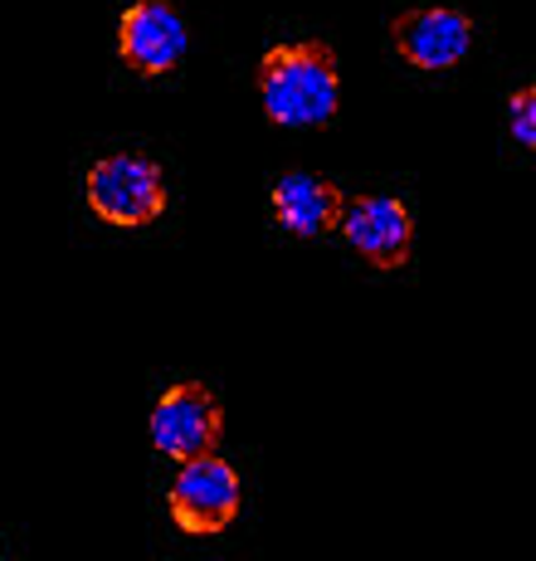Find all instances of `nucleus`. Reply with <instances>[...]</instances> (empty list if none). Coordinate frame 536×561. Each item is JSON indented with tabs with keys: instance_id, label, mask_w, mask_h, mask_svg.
I'll use <instances>...</instances> for the list:
<instances>
[{
	"instance_id": "20e7f679",
	"label": "nucleus",
	"mask_w": 536,
	"mask_h": 561,
	"mask_svg": "<svg viewBox=\"0 0 536 561\" xmlns=\"http://www.w3.org/2000/svg\"><path fill=\"white\" fill-rule=\"evenodd\" d=\"M220 430H224V410L200 381H176L152 405V445L156 455L176 463L190 455H210L220 445Z\"/></svg>"
},
{
	"instance_id": "f257e3e1",
	"label": "nucleus",
	"mask_w": 536,
	"mask_h": 561,
	"mask_svg": "<svg viewBox=\"0 0 536 561\" xmlns=\"http://www.w3.org/2000/svg\"><path fill=\"white\" fill-rule=\"evenodd\" d=\"M259 103L273 127H327L341 107V69L337 54L322 39L273 45L259 59Z\"/></svg>"
},
{
	"instance_id": "39448f33",
	"label": "nucleus",
	"mask_w": 536,
	"mask_h": 561,
	"mask_svg": "<svg viewBox=\"0 0 536 561\" xmlns=\"http://www.w3.org/2000/svg\"><path fill=\"white\" fill-rule=\"evenodd\" d=\"M391 45L410 69H454L474 49V15L454 5H420L391 20Z\"/></svg>"
},
{
	"instance_id": "f03ea898",
	"label": "nucleus",
	"mask_w": 536,
	"mask_h": 561,
	"mask_svg": "<svg viewBox=\"0 0 536 561\" xmlns=\"http://www.w3.org/2000/svg\"><path fill=\"white\" fill-rule=\"evenodd\" d=\"M83 191H89L93 215L107 225H123V230L152 225L166 210V176L142 152H113V157L93 161Z\"/></svg>"
},
{
	"instance_id": "0eeeda50",
	"label": "nucleus",
	"mask_w": 536,
	"mask_h": 561,
	"mask_svg": "<svg viewBox=\"0 0 536 561\" xmlns=\"http://www.w3.org/2000/svg\"><path fill=\"white\" fill-rule=\"evenodd\" d=\"M186 20L166 5V0H132L117 20V54L132 73L142 79H161L186 59Z\"/></svg>"
},
{
	"instance_id": "6e6552de",
	"label": "nucleus",
	"mask_w": 536,
	"mask_h": 561,
	"mask_svg": "<svg viewBox=\"0 0 536 561\" xmlns=\"http://www.w3.org/2000/svg\"><path fill=\"white\" fill-rule=\"evenodd\" d=\"M268 205H273V220L283 225L288 234H298V240H322V234H331L341 225L347 196H341L331 181H317V176H307V171H288L273 186Z\"/></svg>"
},
{
	"instance_id": "423d86ee",
	"label": "nucleus",
	"mask_w": 536,
	"mask_h": 561,
	"mask_svg": "<svg viewBox=\"0 0 536 561\" xmlns=\"http://www.w3.org/2000/svg\"><path fill=\"white\" fill-rule=\"evenodd\" d=\"M341 240L371 268H405L415 254V215L400 196H357L341 210Z\"/></svg>"
},
{
	"instance_id": "1a4fd4ad",
	"label": "nucleus",
	"mask_w": 536,
	"mask_h": 561,
	"mask_svg": "<svg viewBox=\"0 0 536 561\" xmlns=\"http://www.w3.org/2000/svg\"><path fill=\"white\" fill-rule=\"evenodd\" d=\"M508 127H512V137H517L527 152H536V83H527V89L512 93V103H508Z\"/></svg>"
},
{
	"instance_id": "7ed1b4c3",
	"label": "nucleus",
	"mask_w": 536,
	"mask_h": 561,
	"mask_svg": "<svg viewBox=\"0 0 536 561\" xmlns=\"http://www.w3.org/2000/svg\"><path fill=\"white\" fill-rule=\"evenodd\" d=\"M166 508L180 533H224L240 517V473H234V463L220 459L214 449L180 459Z\"/></svg>"
}]
</instances>
